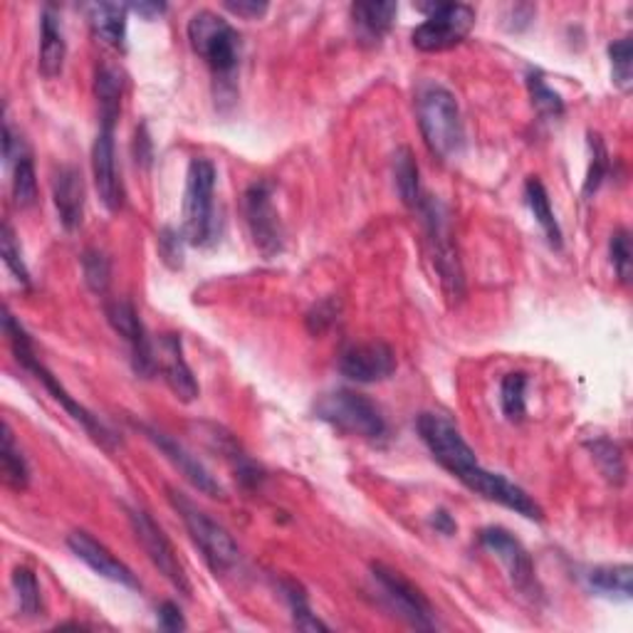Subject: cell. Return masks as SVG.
Instances as JSON below:
<instances>
[{
  "label": "cell",
  "mask_w": 633,
  "mask_h": 633,
  "mask_svg": "<svg viewBox=\"0 0 633 633\" xmlns=\"http://www.w3.org/2000/svg\"><path fill=\"white\" fill-rule=\"evenodd\" d=\"M416 117L423 142L435 158L451 162L458 158L465 146V127L458 99L439 82H423L416 92Z\"/></svg>",
  "instance_id": "1"
},
{
  "label": "cell",
  "mask_w": 633,
  "mask_h": 633,
  "mask_svg": "<svg viewBox=\"0 0 633 633\" xmlns=\"http://www.w3.org/2000/svg\"><path fill=\"white\" fill-rule=\"evenodd\" d=\"M3 332H5V337L8 342H11V349L15 354V359H17V365H21L23 369L31 371V374L40 381V384L50 391L55 402H58L64 411H68L74 421H77L85 431L95 439L99 445H105V449H115L117 445V439L111 435L105 426H101V421L97 416H92L85 406H82L77 398H72L68 394V389H64L58 379H55L48 369H45V365L40 359L35 357V349H33V344L31 339H27V334L25 330L21 327V324L15 322V316L5 310L3 314Z\"/></svg>",
  "instance_id": "2"
},
{
  "label": "cell",
  "mask_w": 633,
  "mask_h": 633,
  "mask_svg": "<svg viewBox=\"0 0 633 633\" xmlns=\"http://www.w3.org/2000/svg\"><path fill=\"white\" fill-rule=\"evenodd\" d=\"M169 492L171 507L179 512V517L183 519L186 529L193 539V545L201 549L203 560L216 574H228L240 564V547L236 539L230 537V533L223 525H218L216 519H211L206 512L199 505H193L189 495H183L176 488H166Z\"/></svg>",
  "instance_id": "3"
},
{
  "label": "cell",
  "mask_w": 633,
  "mask_h": 633,
  "mask_svg": "<svg viewBox=\"0 0 633 633\" xmlns=\"http://www.w3.org/2000/svg\"><path fill=\"white\" fill-rule=\"evenodd\" d=\"M316 418L324 423L339 428L347 435H359L365 441H384L389 426L384 416L371 398L357 394V391L339 389L332 394H324L314 406Z\"/></svg>",
  "instance_id": "4"
},
{
  "label": "cell",
  "mask_w": 633,
  "mask_h": 633,
  "mask_svg": "<svg viewBox=\"0 0 633 633\" xmlns=\"http://www.w3.org/2000/svg\"><path fill=\"white\" fill-rule=\"evenodd\" d=\"M189 43L216 77H228L238 68L243 43H240V33L223 15L213 11L193 13L189 21Z\"/></svg>",
  "instance_id": "5"
},
{
  "label": "cell",
  "mask_w": 633,
  "mask_h": 633,
  "mask_svg": "<svg viewBox=\"0 0 633 633\" xmlns=\"http://www.w3.org/2000/svg\"><path fill=\"white\" fill-rule=\"evenodd\" d=\"M213 195H216V166L211 158H191L183 191V238L191 246H208L213 240L216 228Z\"/></svg>",
  "instance_id": "6"
},
{
  "label": "cell",
  "mask_w": 633,
  "mask_h": 633,
  "mask_svg": "<svg viewBox=\"0 0 633 633\" xmlns=\"http://www.w3.org/2000/svg\"><path fill=\"white\" fill-rule=\"evenodd\" d=\"M426 21L411 33L414 48L443 52L463 43L475 25V8L465 3H418Z\"/></svg>",
  "instance_id": "7"
},
{
  "label": "cell",
  "mask_w": 633,
  "mask_h": 633,
  "mask_svg": "<svg viewBox=\"0 0 633 633\" xmlns=\"http://www.w3.org/2000/svg\"><path fill=\"white\" fill-rule=\"evenodd\" d=\"M416 431L433 458L458 480H463L475 465H480L478 458H475V451L465 443L451 418L426 411L416 418Z\"/></svg>",
  "instance_id": "8"
},
{
  "label": "cell",
  "mask_w": 633,
  "mask_h": 633,
  "mask_svg": "<svg viewBox=\"0 0 633 633\" xmlns=\"http://www.w3.org/2000/svg\"><path fill=\"white\" fill-rule=\"evenodd\" d=\"M273 181H255L243 195V213L250 236H253L255 248L263 253V258L273 260L283 253L285 248V232L280 223V213H277L273 203Z\"/></svg>",
  "instance_id": "9"
},
{
  "label": "cell",
  "mask_w": 633,
  "mask_h": 633,
  "mask_svg": "<svg viewBox=\"0 0 633 633\" xmlns=\"http://www.w3.org/2000/svg\"><path fill=\"white\" fill-rule=\"evenodd\" d=\"M127 515H129V525H132L134 529L136 542L142 545L152 564L171 582L176 592H181L183 597H191L189 576H186L183 564L179 562V554H176L171 539L166 537L164 529L154 523V517L148 515L146 510L129 507Z\"/></svg>",
  "instance_id": "10"
},
{
  "label": "cell",
  "mask_w": 633,
  "mask_h": 633,
  "mask_svg": "<svg viewBox=\"0 0 633 633\" xmlns=\"http://www.w3.org/2000/svg\"><path fill=\"white\" fill-rule=\"evenodd\" d=\"M371 574H374L377 584L384 592L386 601L391 604V609L398 611V617L406 619L411 626L421 631H433L439 623H435V611L428 601L426 594L418 589L414 582H408L402 572L391 570L386 564H371Z\"/></svg>",
  "instance_id": "11"
},
{
  "label": "cell",
  "mask_w": 633,
  "mask_h": 633,
  "mask_svg": "<svg viewBox=\"0 0 633 633\" xmlns=\"http://www.w3.org/2000/svg\"><path fill=\"white\" fill-rule=\"evenodd\" d=\"M418 211H421L423 218H426L428 238H431V243H433V260H435V267H439V273H441L445 292H449L451 297H461L463 295V270H461L458 253H455L449 211L443 208V203L426 201V199L421 201Z\"/></svg>",
  "instance_id": "12"
},
{
  "label": "cell",
  "mask_w": 633,
  "mask_h": 633,
  "mask_svg": "<svg viewBox=\"0 0 633 633\" xmlns=\"http://www.w3.org/2000/svg\"><path fill=\"white\" fill-rule=\"evenodd\" d=\"M105 314L119 337L132 349V365L139 377H152L156 371V349L148 339L144 322L139 320L136 307L129 300H111L105 307Z\"/></svg>",
  "instance_id": "13"
},
{
  "label": "cell",
  "mask_w": 633,
  "mask_h": 633,
  "mask_svg": "<svg viewBox=\"0 0 633 633\" xmlns=\"http://www.w3.org/2000/svg\"><path fill=\"white\" fill-rule=\"evenodd\" d=\"M461 482L465 488H470L473 492H478V495H482L490 502H498V505L517 512V515L542 523V517H545L542 507H539L535 498H529L523 488L515 486V482H510L505 475L490 473L486 468H480V465H475V468L465 475Z\"/></svg>",
  "instance_id": "14"
},
{
  "label": "cell",
  "mask_w": 633,
  "mask_h": 633,
  "mask_svg": "<svg viewBox=\"0 0 633 633\" xmlns=\"http://www.w3.org/2000/svg\"><path fill=\"white\" fill-rule=\"evenodd\" d=\"M92 174H95V189L99 193V201L105 203L109 213H117L124 206V186L117 169L115 124H99L95 144H92Z\"/></svg>",
  "instance_id": "15"
},
{
  "label": "cell",
  "mask_w": 633,
  "mask_h": 633,
  "mask_svg": "<svg viewBox=\"0 0 633 633\" xmlns=\"http://www.w3.org/2000/svg\"><path fill=\"white\" fill-rule=\"evenodd\" d=\"M480 545L498 557V560L505 564V570L510 574V582L517 586L519 592L533 594L537 580H535V564L533 557L525 549V545L519 542L515 535H510L505 527H486L480 533Z\"/></svg>",
  "instance_id": "16"
},
{
  "label": "cell",
  "mask_w": 633,
  "mask_h": 633,
  "mask_svg": "<svg viewBox=\"0 0 633 633\" xmlns=\"http://www.w3.org/2000/svg\"><path fill=\"white\" fill-rule=\"evenodd\" d=\"M339 371L357 384H377L396 371V354L384 342H365L344 349Z\"/></svg>",
  "instance_id": "17"
},
{
  "label": "cell",
  "mask_w": 633,
  "mask_h": 633,
  "mask_svg": "<svg viewBox=\"0 0 633 633\" xmlns=\"http://www.w3.org/2000/svg\"><path fill=\"white\" fill-rule=\"evenodd\" d=\"M68 547L72 549V554L77 560L85 562L92 572L105 576V580L129 586V589H139L136 574L129 570V566L109 552V549L99 542L97 537H92L85 529H74L68 535Z\"/></svg>",
  "instance_id": "18"
},
{
  "label": "cell",
  "mask_w": 633,
  "mask_h": 633,
  "mask_svg": "<svg viewBox=\"0 0 633 633\" xmlns=\"http://www.w3.org/2000/svg\"><path fill=\"white\" fill-rule=\"evenodd\" d=\"M139 428H142V431L146 433V439L166 455V461H169L195 490L203 492V495H208V498H223L220 482L213 478V475L206 470V465L195 458V455L186 451L179 441H174L169 433L158 431V428H154V426H139Z\"/></svg>",
  "instance_id": "19"
},
{
  "label": "cell",
  "mask_w": 633,
  "mask_h": 633,
  "mask_svg": "<svg viewBox=\"0 0 633 633\" xmlns=\"http://www.w3.org/2000/svg\"><path fill=\"white\" fill-rule=\"evenodd\" d=\"M156 369L164 374V381L181 398L183 404L195 402L199 396V381H195L189 361L183 357V342L181 334H164L158 339V354H156Z\"/></svg>",
  "instance_id": "20"
},
{
  "label": "cell",
  "mask_w": 633,
  "mask_h": 633,
  "mask_svg": "<svg viewBox=\"0 0 633 633\" xmlns=\"http://www.w3.org/2000/svg\"><path fill=\"white\" fill-rule=\"evenodd\" d=\"M85 195H87L85 179H82V171L77 166H62V169L55 174L52 199L64 230H77L82 226V216H85Z\"/></svg>",
  "instance_id": "21"
},
{
  "label": "cell",
  "mask_w": 633,
  "mask_h": 633,
  "mask_svg": "<svg viewBox=\"0 0 633 633\" xmlns=\"http://www.w3.org/2000/svg\"><path fill=\"white\" fill-rule=\"evenodd\" d=\"M64 58H68V40H64L62 21L55 8L48 5L40 15V50H37V68L43 77H60Z\"/></svg>",
  "instance_id": "22"
},
{
  "label": "cell",
  "mask_w": 633,
  "mask_h": 633,
  "mask_svg": "<svg viewBox=\"0 0 633 633\" xmlns=\"http://www.w3.org/2000/svg\"><path fill=\"white\" fill-rule=\"evenodd\" d=\"M398 5L391 0H371V3H354L351 5V23L357 31L359 43L379 45L394 25Z\"/></svg>",
  "instance_id": "23"
},
{
  "label": "cell",
  "mask_w": 633,
  "mask_h": 633,
  "mask_svg": "<svg viewBox=\"0 0 633 633\" xmlns=\"http://www.w3.org/2000/svg\"><path fill=\"white\" fill-rule=\"evenodd\" d=\"M89 27L99 43L115 50H124L127 43V5L119 3H92L87 8Z\"/></svg>",
  "instance_id": "24"
},
{
  "label": "cell",
  "mask_w": 633,
  "mask_h": 633,
  "mask_svg": "<svg viewBox=\"0 0 633 633\" xmlns=\"http://www.w3.org/2000/svg\"><path fill=\"white\" fill-rule=\"evenodd\" d=\"M633 570L631 564H607V566H594L586 574V584L597 597L607 599H621L629 601L633 597Z\"/></svg>",
  "instance_id": "25"
},
{
  "label": "cell",
  "mask_w": 633,
  "mask_h": 633,
  "mask_svg": "<svg viewBox=\"0 0 633 633\" xmlns=\"http://www.w3.org/2000/svg\"><path fill=\"white\" fill-rule=\"evenodd\" d=\"M525 199H527L529 211H533L535 220L539 223V228L545 230L549 246L560 250L562 243H564L560 220H557L554 211H552V203H549V193L545 189V183L539 181L537 176H529V179H527V183H525Z\"/></svg>",
  "instance_id": "26"
},
{
  "label": "cell",
  "mask_w": 633,
  "mask_h": 633,
  "mask_svg": "<svg viewBox=\"0 0 633 633\" xmlns=\"http://www.w3.org/2000/svg\"><path fill=\"white\" fill-rule=\"evenodd\" d=\"M95 92L99 101L101 122L117 124L119 111H122V95H124V74L111 64H101L95 77Z\"/></svg>",
  "instance_id": "27"
},
{
  "label": "cell",
  "mask_w": 633,
  "mask_h": 633,
  "mask_svg": "<svg viewBox=\"0 0 633 633\" xmlns=\"http://www.w3.org/2000/svg\"><path fill=\"white\" fill-rule=\"evenodd\" d=\"M394 181L396 191L408 208H418L423 201L421 193V174H418L416 156L408 146L396 148L394 154Z\"/></svg>",
  "instance_id": "28"
},
{
  "label": "cell",
  "mask_w": 633,
  "mask_h": 633,
  "mask_svg": "<svg viewBox=\"0 0 633 633\" xmlns=\"http://www.w3.org/2000/svg\"><path fill=\"white\" fill-rule=\"evenodd\" d=\"M0 463H3V475L5 482L15 490H25L27 482H31V468H27L25 455L15 445L13 431L8 421L3 423V449H0Z\"/></svg>",
  "instance_id": "29"
},
{
  "label": "cell",
  "mask_w": 633,
  "mask_h": 633,
  "mask_svg": "<svg viewBox=\"0 0 633 633\" xmlns=\"http://www.w3.org/2000/svg\"><path fill=\"white\" fill-rule=\"evenodd\" d=\"M13 201L17 208H31L37 201L35 164L27 148L13 162Z\"/></svg>",
  "instance_id": "30"
},
{
  "label": "cell",
  "mask_w": 633,
  "mask_h": 633,
  "mask_svg": "<svg viewBox=\"0 0 633 633\" xmlns=\"http://www.w3.org/2000/svg\"><path fill=\"white\" fill-rule=\"evenodd\" d=\"M13 592L17 599V607L25 617H43V594L40 584H37V576L27 566H15L13 570Z\"/></svg>",
  "instance_id": "31"
},
{
  "label": "cell",
  "mask_w": 633,
  "mask_h": 633,
  "mask_svg": "<svg viewBox=\"0 0 633 633\" xmlns=\"http://www.w3.org/2000/svg\"><path fill=\"white\" fill-rule=\"evenodd\" d=\"M586 449H589L592 458L597 461L604 478L613 482V486H623V480H626V463H623L619 445L607 439H599V441L586 443Z\"/></svg>",
  "instance_id": "32"
},
{
  "label": "cell",
  "mask_w": 633,
  "mask_h": 633,
  "mask_svg": "<svg viewBox=\"0 0 633 633\" xmlns=\"http://www.w3.org/2000/svg\"><path fill=\"white\" fill-rule=\"evenodd\" d=\"M525 391H527V374L523 371H512L500 384V406L507 421H523L527 414L525 404Z\"/></svg>",
  "instance_id": "33"
},
{
  "label": "cell",
  "mask_w": 633,
  "mask_h": 633,
  "mask_svg": "<svg viewBox=\"0 0 633 633\" xmlns=\"http://www.w3.org/2000/svg\"><path fill=\"white\" fill-rule=\"evenodd\" d=\"M283 594L287 604H290V611H292V621L297 629L302 631H330L327 623L322 619H316L312 613L310 607V599H307L304 589L297 582H283Z\"/></svg>",
  "instance_id": "34"
},
{
  "label": "cell",
  "mask_w": 633,
  "mask_h": 633,
  "mask_svg": "<svg viewBox=\"0 0 633 633\" xmlns=\"http://www.w3.org/2000/svg\"><path fill=\"white\" fill-rule=\"evenodd\" d=\"M527 89H529V97H533V105L542 117L549 119H557L564 115V99L560 92H554L552 87L547 85L542 72H529L527 74Z\"/></svg>",
  "instance_id": "35"
},
{
  "label": "cell",
  "mask_w": 633,
  "mask_h": 633,
  "mask_svg": "<svg viewBox=\"0 0 633 633\" xmlns=\"http://www.w3.org/2000/svg\"><path fill=\"white\" fill-rule=\"evenodd\" d=\"M82 273H85V283L95 295H105L109 290L111 263L101 250L89 248L82 253Z\"/></svg>",
  "instance_id": "36"
},
{
  "label": "cell",
  "mask_w": 633,
  "mask_h": 633,
  "mask_svg": "<svg viewBox=\"0 0 633 633\" xmlns=\"http://www.w3.org/2000/svg\"><path fill=\"white\" fill-rule=\"evenodd\" d=\"M0 253H3V263L15 275V280L21 283L23 287H31V270H27V265H25L23 250H21V246H17L13 226L8 220L3 223V228H0Z\"/></svg>",
  "instance_id": "37"
},
{
  "label": "cell",
  "mask_w": 633,
  "mask_h": 633,
  "mask_svg": "<svg viewBox=\"0 0 633 633\" xmlns=\"http://www.w3.org/2000/svg\"><path fill=\"white\" fill-rule=\"evenodd\" d=\"M609 58H611V68H613V85H617L621 92H631V85H633V70H631L633 43H631V37L613 40L609 45Z\"/></svg>",
  "instance_id": "38"
},
{
  "label": "cell",
  "mask_w": 633,
  "mask_h": 633,
  "mask_svg": "<svg viewBox=\"0 0 633 633\" xmlns=\"http://www.w3.org/2000/svg\"><path fill=\"white\" fill-rule=\"evenodd\" d=\"M589 146H592V164H589V174H586L584 181V195H592L599 191V186L604 183L609 174V152L604 146L599 134H589Z\"/></svg>",
  "instance_id": "39"
},
{
  "label": "cell",
  "mask_w": 633,
  "mask_h": 633,
  "mask_svg": "<svg viewBox=\"0 0 633 633\" xmlns=\"http://www.w3.org/2000/svg\"><path fill=\"white\" fill-rule=\"evenodd\" d=\"M609 253H611V265L617 270L619 280L623 285L631 283V265H633V253H631V232L626 228H619L611 236L609 243Z\"/></svg>",
  "instance_id": "40"
},
{
  "label": "cell",
  "mask_w": 633,
  "mask_h": 633,
  "mask_svg": "<svg viewBox=\"0 0 633 633\" xmlns=\"http://www.w3.org/2000/svg\"><path fill=\"white\" fill-rule=\"evenodd\" d=\"M339 300H334V297H324V300L316 302L310 312L304 316V324H307V332L314 334V337H320V334L327 332L334 322L339 320Z\"/></svg>",
  "instance_id": "41"
},
{
  "label": "cell",
  "mask_w": 633,
  "mask_h": 633,
  "mask_svg": "<svg viewBox=\"0 0 633 633\" xmlns=\"http://www.w3.org/2000/svg\"><path fill=\"white\" fill-rule=\"evenodd\" d=\"M183 236L174 228H164L158 232V253H162L164 263L169 267L183 265Z\"/></svg>",
  "instance_id": "42"
},
{
  "label": "cell",
  "mask_w": 633,
  "mask_h": 633,
  "mask_svg": "<svg viewBox=\"0 0 633 633\" xmlns=\"http://www.w3.org/2000/svg\"><path fill=\"white\" fill-rule=\"evenodd\" d=\"M226 11H230L232 15L238 17H248V21H258V17H263L267 13V3L265 0H226L223 3Z\"/></svg>",
  "instance_id": "43"
},
{
  "label": "cell",
  "mask_w": 633,
  "mask_h": 633,
  "mask_svg": "<svg viewBox=\"0 0 633 633\" xmlns=\"http://www.w3.org/2000/svg\"><path fill=\"white\" fill-rule=\"evenodd\" d=\"M158 626H162L164 631H183L186 629V621H183L179 604L164 601L162 607H158Z\"/></svg>",
  "instance_id": "44"
},
{
  "label": "cell",
  "mask_w": 633,
  "mask_h": 633,
  "mask_svg": "<svg viewBox=\"0 0 633 633\" xmlns=\"http://www.w3.org/2000/svg\"><path fill=\"white\" fill-rule=\"evenodd\" d=\"M129 13L142 15L144 21H156L158 15L166 13V3H156V0H142V3H129Z\"/></svg>",
  "instance_id": "45"
},
{
  "label": "cell",
  "mask_w": 633,
  "mask_h": 633,
  "mask_svg": "<svg viewBox=\"0 0 633 633\" xmlns=\"http://www.w3.org/2000/svg\"><path fill=\"white\" fill-rule=\"evenodd\" d=\"M431 527L435 529V533H441L445 537L455 535V529H458V525H455V519L451 517L449 510H435L431 515Z\"/></svg>",
  "instance_id": "46"
},
{
  "label": "cell",
  "mask_w": 633,
  "mask_h": 633,
  "mask_svg": "<svg viewBox=\"0 0 633 633\" xmlns=\"http://www.w3.org/2000/svg\"><path fill=\"white\" fill-rule=\"evenodd\" d=\"M136 162H144V164H148L152 162V152H148V136H146V129L142 127V132H136Z\"/></svg>",
  "instance_id": "47"
}]
</instances>
